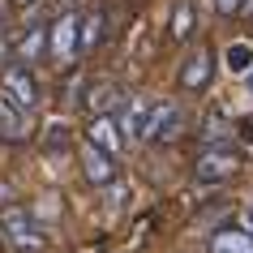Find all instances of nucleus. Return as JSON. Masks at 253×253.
Listing matches in <instances>:
<instances>
[{"instance_id":"obj_1","label":"nucleus","mask_w":253,"mask_h":253,"mask_svg":"<svg viewBox=\"0 0 253 253\" xmlns=\"http://www.w3.org/2000/svg\"><path fill=\"white\" fill-rule=\"evenodd\" d=\"M78 30H82V13H73V9H65V13L47 26V56H52L60 69H69L73 56L82 52L78 47Z\"/></svg>"},{"instance_id":"obj_2","label":"nucleus","mask_w":253,"mask_h":253,"mask_svg":"<svg viewBox=\"0 0 253 253\" xmlns=\"http://www.w3.org/2000/svg\"><path fill=\"white\" fill-rule=\"evenodd\" d=\"M0 240H4V245H13V249H22V253L43 249V232H39V223H35V219H30L22 206H9V211L0 214Z\"/></svg>"},{"instance_id":"obj_3","label":"nucleus","mask_w":253,"mask_h":253,"mask_svg":"<svg viewBox=\"0 0 253 253\" xmlns=\"http://www.w3.org/2000/svg\"><path fill=\"white\" fill-rule=\"evenodd\" d=\"M240 168H245V159H240V150H232V146H206L198 159H193V176L206 180V185H214V180H232Z\"/></svg>"},{"instance_id":"obj_4","label":"nucleus","mask_w":253,"mask_h":253,"mask_svg":"<svg viewBox=\"0 0 253 253\" xmlns=\"http://www.w3.org/2000/svg\"><path fill=\"white\" fill-rule=\"evenodd\" d=\"M180 129H185V112L176 103H150V120H146L142 142H172V137H180Z\"/></svg>"},{"instance_id":"obj_5","label":"nucleus","mask_w":253,"mask_h":253,"mask_svg":"<svg viewBox=\"0 0 253 253\" xmlns=\"http://www.w3.org/2000/svg\"><path fill=\"white\" fill-rule=\"evenodd\" d=\"M0 86H4V94H9L22 112H30V107L39 103V82H35V73H30L26 65H9L0 73Z\"/></svg>"},{"instance_id":"obj_6","label":"nucleus","mask_w":253,"mask_h":253,"mask_svg":"<svg viewBox=\"0 0 253 253\" xmlns=\"http://www.w3.org/2000/svg\"><path fill=\"white\" fill-rule=\"evenodd\" d=\"M82 176L90 180V185H116V155H107L99 150L94 142H82Z\"/></svg>"},{"instance_id":"obj_7","label":"nucleus","mask_w":253,"mask_h":253,"mask_svg":"<svg viewBox=\"0 0 253 253\" xmlns=\"http://www.w3.org/2000/svg\"><path fill=\"white\" fill-rule=\"evenodd\" d=\"M211 73H214L211 47H198V52H189V60L180 65V86H185V90H206V86H211Z\"/></svg>"},{"instance_id":"obj_8","label":"nucleus","mask_w":253,"mask_h":253,"mask_svg":"<svg viewBox=\"0 0 253 253\" xmlns=\"http://www.w3.org/2000/svg\"><path fill=\"white\" fill-rule=\"evenodd\" d=\"M86 142H94V146L107 150V155H116L120 150V120L112 116V112H99V116L90 120V129H86Z\"/></svg>"},{"instance_id":"obj_9","label":"nucleus","mask_w":253,"mask_h":253,"mask_svg":"<svg viewBox=\"0 0 253 253\" xmlns=\"http://www.w3.org/2000/svg\"><path fill=\"white\" fill-rule=\"evenodd\" d=\"M211 253H253V232L249 227H219L211 236Z\"/></svg>"},{"instance_id":"obj_10","label":"nucleus","mask_w":253,"mask_h":253,"mask_svg":"<svg viewBox=\"0 0 253 253\" xmlns=\"http://www.w3.org/2000/svg\"><path fill=\"white\" fill-rule=\"evenodd\" d=\"M26 137V112L13 99H0V142H22Z\"/></svg>"},{"instance_id":"obj_11","label":"nucleus","mask_w":253,"mask_h":253,"mask_svg":"<svg viewBox=\"0 0 253 253\" xmlns=\"http://www.w3.org/2000/svg\"><path fill=\"white\" fill-rule=\"evenodd\" d=\"M103 26H107L103 9H94V13L82 17V30H78V47H82V52H94V47L103 43Z\"/></svg>"},{"instance_id":"obj_12","label":"nucleus","mask_w":253,"mask_h":253,"mask_svg":"<svg viewBox=\"0 0 253 253\" xmlns=\"http://www.w3.org/2000/svg\"><path fill=\"white\" fill-rule=\"evenodd\" d=\"M146 120H150V103L146 99H129V112H125V120H120V133L142 137L146 133Z\"/></svg>"},{"instance_id":"obj_13","label":"nucleus","mask_w":253,"mask_h":253,"mask_svg":"<svg viewBox=\"0 0 253 253\" xmlns=\"http://www.w3.org/2000/svg\"><path fill=\"white\" fill-rule=\"evenodd\" d=\"M43 47H47V30H43V26H30L26 35H22V39L13 43V52L22 56L26 65H30V60H39V56H43Z\"/></svg>"},{"instance_id":"obj_14","label":"nucleus","mask_w":253,"mask_h":253,"mask_svg":"<svg viewBox=\"0 0 253 253\" xmlns=\"http://www.w3.org/2000/svg\"><path fill=\"white\" fill-rule=\"evenodd\" d=\"M189 35H193V4L180 0L172 13V39H189Z\"/></svg>"},{"instance_id":"obj_15","label":"nucleus","mask_w":253,"mask_h":253,"mask_svg":"<svg viewBox=\"0 0 253 253\" xmlns=\"http://www.w3.org/2000/svg\"><path fill=\"white\" fill-rule=\"evenodd\" d=\"M223 60H227V69L232 73H249V65H253V47L249 43H232L223 52Z\"/></svg>"},{"instance_id":"obj_16","label":"nucleus","mask_w":253,"mask_h":253,"mask_svg":"<svg viewBox=\"0 0 253 253\" xmlns=\"http://www.w3.org/2000/svg\"><path fill=\"white\" fill-rule=\"evenodd\" d=\"M86 103H90V107H99V112H107V103H112V107L120 103V90H116V86H99V90H94L90 99H86Z\"/></svg>"},{"instance_id":"obj_17","label":"nucleus","mask_w":253,"mask_h":253,"mask_svg":"<svg viewBox=\"0 0 253 253\" xmlns=\"http://www.w3.org/2000/svg\"><path fill=\"white\" fill-rule=\"evenodd\" d=\"M240 4H245V0H214V9H219V13H223V17L240 13Z\"/></svg>"},{"instance_id":"obj_18","label":"nucleus","mask_w":253,"mask_h":253,"mask_svg":"<svg viewBox=\"0 0 253 253\" xmlns=\"http://www.w3.org/2000/svg\"><path fill=\"white\" fill-rule=\"evenodd\" d=\"M240 223H245V227H249V232H253V202H249V206H245V214H240Z\"/></svg>"},{"instance_id":"obj_19","label":"nucleus","mask_w":253,"mask_h":253,"mask_svg":"<svg viewBox=\"0 0 253 253\" xmlns=\"http://www.w3.org/2000/svg\"><path fill=\"white\" fill-rule=\"evenodd\" d=\"M245 90H249V99H253V65H249V73H245Z\"/></svg>"},{"instance_id":"obj_20","label":"nucleus","mask_w":253,"mask_h":253,"mask_svg":"<svg viewBox=\"0 0 253 253\" xmlns=\"http://www.w3.org/2000/svg\"><path fill=\"white\" fill-rule=\"evenodd\" d=\"M4 13H9V0H0V17H4Z\"/></svg>"}]
</instances>
